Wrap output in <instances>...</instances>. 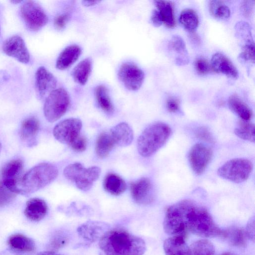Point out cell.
I'll return each mask as SVG.
<instances>
[{"mask_svg": "<svg viewBox=\"0 0 255 255\" xmlns=\"http://www.w3.org/2000/svg\"><path fill=\"white\" fill-rule=\"evenodd\" d=\"M99 247L105 255H143L146 250L142 239L121 229L106 232Z\"/></svg>", "mask_w": 255, "mask_h": 255, "instance_id": "obj_1", "label": "cell"}, {"mask_svg": "<svg viewBox=\"0 0 255 255\" xmlns=\"http://www.w3.org/2000/svg\"><path fill=\"white\" fill-rule=\"evenodd\" d=\"M183 201L184 221L187 231L197 236L211 238L225 236L207 210L190 200Z\"/></svg>", "mask_w": 255, "mask_h": 255, "instance_id": "obj_2", "label": "cell"}, {"mask_svg": "<svg viewBox=\"0 0 255 255\" xmlns=\"http://www.w3.org/2000/svg\"><path fill=\"white\" fill-rule=\"evenodd\" d=\"M171 129L165 123L156 122L147 126L140 134L137 142L139 154L144 157L151 156L166 142Z\"/></svg>", "mask_w": 255, "mask_h": 255, "instance_id": "obj_3", "label": "cell"}, {"mask_svg": "<svg viewBox=\"0 0 255 255\" xmlns=\"http://www.w3.org/2000/svg\"><path fill=\"white\" fill-rule=\"evenodd\" d=\"M58 174L56 166L49 163H41L30 169L22 177L20 193L34 192L54 181Z\"/></svg>", "mask_w": 255, "mask_h": 255, "instance_id": "obj_4", "label": "cell"}, {"mask_svg": "<svg viewBox=\"0 0 255 255\" xmlns=\"http://www.w3.org/2000/svg\"><path fill=\"white\" fill-rule=\"evenodd\" d=\"M101 169L98 166L85 168L82 164L76 162L68 165L64 170V175L73 182L79 189L86 191L90 190L94 182L99 177Z\"/></svg>", "mask_w": 255, "mask_h": 255, "instance_id": "obj_5", "label": "cell"}, {"mask_svg": "<svg viewBox=\"0 0 255 255\" xmlns=\"http://www.w3.org/2000/svg\"><path fill=\"white\" fill-rule=\"evenodd\" d=\"M70 104V97L63 88L55 89L46 97L43 112L46 120L53 123L59 119L67 111Z\"/></svg>", "mask_w": 255, "mask_h": 255, "instance_id": "obj_6", "label": "cell"}, {"mask_svg": "<svg viewBox=\"0 0 255 255\" xmlns=\"http://www.w3.org/2000/svg\"><path fill=\"white\" fill-rule=\"evenodd\" d=\"M253 169V164L250 160L236 158L228 161L219 167L217 174L221 178L239 183L249 177Z\"/></svg>", "mask_w": 255, "mask_h": 255, "instance_id": "obj_7", "label": "cell"}, {"mask_svg": "<svg viewBox=\"0 0 255 255\" xmlns=\"http://www.w3.org/2000/svg\"><path fill=\"white\" fill-rule=\"evenodd\" d=\"M163 228L165 232L169 235L184 238L188 231L184 221L181 201L167 209L163 221Z\"/></svg>", "mask_w": 255, "mask_h": 255, "instance_id": "obj_8", "label": "cell"}, {"mask_svg": "<svg viewBox=\"0 0 255 255\" xmlns=\"http://www.w3.org/2000/svg\"><path fill=\"white\" fill-rule=\"evenodd\" d=\"M20 15L27 28L32 31H37L48 22L46 13L36 2L25 1L20 6Z\"/></svg>", "mask_w": 255, "mask_h": 255, "instance_id": "obj_9", "label": "cell"}, {"mask_svg": "<svg viewBox=\"0 0 255 255\" xmlns=\"http://www.w3.org/2000/svg\"><path fill=\"white\" fill-rule=\"evenodd\" d=\"M82 127V122L78 119H65L55 126L53 135L60 142L70 146L81 136Z\"/></svg>", "mask_w": 255, "mask_h": 255, "instance_id": "obj_10", "label": "cell"}, {"mask_svg": "<svg viewBox=\"0 0 255 255\" xmlns=\"http://www.w3.org/2000/svg\"><path fill=\"white\" fill-rule=\"evenodd\" d=\"M118 76L127 89L131 91H136L142 84L144 74L135 64L128 62L121 65L118 70Z\"/></svg>", "mask_w": 255, "mask_h": 255, "instance_id": "obj_11", "label": "cell"}, {"mask_svg": "<svg viewBox=\"0 0 255 255\" xmlns=\"http://www.w3.org/2000/svg\"><path fill=\"white\" fill-rule=\"evenodd\" d=\"M212 155L211 148L202 143H196L191 147L188 158L195 174L200 175L204 172L211 160Z\"/></svg>", "mask_w": 255, "mask_h": 255, "instance_id": "obj_12", "label": "cell"}, {"mask_svg": "<svg viewBox=\"0 0 255 255\" xmlns=\"http://www.w3.org/2000/svg\"><path fill=\"white\" fill-rule=\"evenodd\" d=\"M22 170L23 163L20 159L7 162L1 170V183L15 194L20 193L19 185L22 177Z\"/></svg>", "mask_w": 255, "mask_h": 255, "instance_id": "obj_13", "label": "cell"}, {"mask_svg": "<svg viewBox=\"0 0 255 255\" xmlns=\"http://www.w3.org/2000/svg\"><path fill=\"white\" fill-rule=\"evenodd\" d=\"M2 50L7 55L22 63H27L30 55L23 39L19 35L11 36L5 40Z\"/></svg>", "mask_w": 255, "mask_h": 255, "instance_id": "obj_14", "label": "cell"}, {"mask_svg": "<svg viewBox=\"0 0 255 255\" xmlns=\"http://www.w3.org/2000/svg\"><path fill=\"white\" fill-rule=\"evenodd\" d=\"M130 192L134 201L141 205H147L154 199L152 184L147 178H141L130 184Z\"/></svg>", "mask_w": 255, "mask_h": 255, "instance_id": "obj_15", "label": "cell"}, {"mask_svg": "<svg viewBox=\"0 0 255 255\" xmlns=\"http://www.w3.org/2000/svg\"><path fill=\"white\" fill-rule=\"evenodd\" d=\"M57 82L54 76L44 67L38 68L35 73V88L40 98L48 95L55 90Z\"/></svg>", "mask_w": 255, "mask_h": 255, "instance_id": "obj_16", "label": "cell"}, {"mask_svg": "<svg viewBox=\"0 0 255 255\" xmlns=\"http://www.w3.org/2000/svg\"><path fill=\"white\" fill-rule=\"evenodd\" d=\"M108 230V225L105 223L89 221L79 227L77 232L84 240L94 242L100 240Z\"/></svg>", "mask_w": 255, "mask_h": 255, "instance_id": "obj_17", "label": "cell"}, {"mask_svg": "<svg viewBox=\"0 0 255 255\" xmlns=\"http://www.w3.org/2000/svg\"><path fill=\"white\" fill-rule=\"evenodd\" d=\"M211 66L212 70L217 73L236 79L238 77V70L236 67L223 54L218 52L214 54L211 59Z\"/></svg>", "mask_w": 255, "mask_h": 255, "instance_id": "obj_18", "label": "cell"}, {"mask_svg": "<svg viewBox=\"0 0 255 255\" xmlns=\"http://www.w3.org/2000/svg\"><path fill=\"white\" fill-rule=\"evenodd\" d=\"M47 209V204L43 200L33 198L27 201L24 213L31 221L38 222L44 218Z\"/></svg>", "mask_w": 255, "mask_h": 255, "instance_id": "obj_19", "label": "cell"}, {"mask_svg": "<svg viewBox=\"0 0 255 255\" xmlns=\"http://www.w3.org/2000/svg\"><path fill=\"white\" fill-rule=\"evenodd\" d=\"M111 134L115 144L127 146L130 144L133 133L132 128L126 123H121L113 127L110 130Z\"/></svg>", "mask_w": 255, "mask_h": 255, "instance_id": "obj_20", "label": "cell"}, {"mask_svg": "<svg viewBox=\"0 0 255 255\" xmlns=\"http://www.w3.org/2000/svg\"><path fill=\"white\" fill-rule=\"evenodd\" d=\"M81 54V49L77 45H71L66 47L57 58L56 68L60 70L67 69L78 60Z\"/></svg>", "mask_w": 255, "mask_h": 255, "instance_id": "obj_21", "label": "cell"}, {"mask_svg": "<svg viewBox=\"0 0 255 255\" xmlns=\"http://www.w3.org/2000/svg\"><path fill=\"white\" fill-rule=\"evenodd\" d=\"M163 249L165 255H191L190 247L181 237L172 236L167 239Z\"/></svg>", "mask_w": 255, "mask_h": 255, "instance_id": "obj_22", "label": "cell"}, {"mask_svg": "<svg viewBox=\"0 0 255 255\" xmlns=\"http://www.w3.org/2000/svg\"><path fill=\"white\" fill-rule=\"evenodd\" d=\"M92 67V60L88 57L80 61L72 70L71 75L78 84L85 85L90 75Z\"/></svg>", "mask_w": 255, "mask_h": 255, "instance_id": "obj_23", "label": "cell"}, {"mask_svg": "<svg viewBox=\"0 0 255 255\" xmlns=\"http://www.w3.org/2000/svg\"><path fill=\"white\" fill-rule=\"evenodd\" d=\"M105 190L113 195H119L125 191L127 184L119 175L109 173L105 177L103 182Z\"/></svg>", "mask_w": 255, "mask_h": 255, "instance_id": "obj_24", "label": "cell"}, {"mask_svg": "<svg viewBox=\"0 0 255 255\" xmlns=\"http://www.w3.org/2000/svg\"><path fill=\"white\" fill-rule=\"evenodd\" d=\"M230 109L243 121H249L252 117V111L249 107L237 95H233L228 100Z\"/></svg>", "mask_w": 255, "mask_h": 255, "instance_id": "obj_25", "label": "cell"}, {"mask_svg": "<svg viewBox=\"0 0 255 255\" xmlns=\"http://www.w3.org/2000/svg\"><path fill=\"white\" fill-rule=\"evenodd\" d=\"M39 129V123L35 117L25 119L22 123L20 128V136L25 141H32Z\"/></svg>", "mask_w": 255, "mask_h": 255, "instance_id": "obj_26", "label": "cell"}, {"mask_svg": "<svg viewBox=\"0 0 255 255\" xmlns=\"http://www.w3.org/2000/svg\"><path fill=\"white\" fill-rule=\"evenodd\" d=\"M7 243L11 248L21 252H30L35 248L34 241L21 234L11 235L8 238Z\"/></svg>", "mask_w": 255, "mask_h": 255, "instance_id": "obj_27", "label": "cell"}, {"mask_svg": "<svg viewBox=\"0 0 255 255\" xmlns=\"http://www.w3.org/2000/svg\"><path fill=\"white\" fill-rule=\"evenodd\" d=\"M155 4L157 7L162 18L163 23L169 28H173L175 25L173 4L166 0H155Z\"/></svg>", "mask_w": 255, "mask_h": 255, "instance_id": "obj_28", "label": "cell"}, {"mask_svg": "<svg viewBox=\"0 0 255 255\" xmlns=\"http://www.w3.org/2000/svg\"><path fill=\"white\" fill-rule=\"evenodd\" d=\"M115 145V143L110 133H101L96 143L95 149L97 156L100 158L107 157Z\"/></svg>", "mask_w": 255, "mask_h": 255, "instance_id": "obj_29", "label": "cell"}, {"mask_svg": "<svg viewBox=\"0 0 255 255\" xmlns=\"http://www.w3.org/2000/svg\"><path fill=\"white\" fill-rule=\"evenodd\" d=\"M95 94L97 102L101 109L108 114L113 113L114 108L107 88L103 85H99L96 88Z\"/></svg>", "mask_w": 255, "mask_h": 255, "instance_id": "obj_30", "label": "cell"}, {"mask_svg": "<svg viewBox=\"0 0 255 255\" xmlns=\"http://www.w3.org/2000/svg\"><path fill=\"white\" fill-rule=\"evenodd\" d=\"M179 21L183 27L187 30L193 32L198 27L199 18L196 11L191 8H186L182 11L179 17Z\"/></svg>", "mask_w": 255, "mask_h": 255, "instance_id": "obj_31", "label": "cell"}, {"mask_svg": "<svg viewBox=\"0 0 255 255\" xmlns=\"http://www.w3.org/2000/svg\"><path fill=\"white\" fill-rule=\"evenodd\" d=\"M234 132L240 138L251 142L255 141V125L249 121H240L235 128Z\"/></svg>", "mask_w": 255, "mask_h": 255, "instance_id": "obj_32", "label": "cell"}, {"mask_svg": "<svg viewBox=\"0 0 255 255\" xmlns=\"http://www.w3.org/2000/svg\"><path fill=\"white\" fill-rule=\"evenodd\" d=\"M191 255H214L215 248L209 241L205 239L198 240L190 248Z\"/></svg>", "mask_w": 255, "mask_h": 255, "instance_id": "obj_33", "label": "cell"}, {"mask_svg": "<svg viewBox=\"0 0 255 255\" xmlns=\"http://www.w3.org/2000/svg\"><path fill=\"white\" fill-rule=\"evenodd\" d=\"M209 11L211 15L219 19H227L230 16L229 8L221 1H210Z\"/></svg>", "mask_w": 255, "mask_h": 255, "instance_id": "obj_34", "label": "cell"}, {"mask_svg": "<svg viewBox=\"0 0 255 255\" xmlns=\"http://www.w3.org/2000/svg\"><path fill=\"white\" fill-rule=\"evenodd\" d=\"M68 235L63 232H58L56 233L52 238L49 248L51 251H56L64 247L68 243Z\"/></svg>", "mask_w": 255, "mask_h": 255, "instance_id": "obj_35", "label": "cell"}, {"mask_svg": "<svg viewBox=\"0 0 255 255\" xmlns=\"http://www.w3.org/2000/svg\"><path fill=\"white\" fill-rule=\"evenodd\" d=\"M241 57L246 61L254 63L255 45L252 39L246 41L242 47Z\"/></svg>", "mask_w": 255, "mask_h": 255, "instance_id": "obj_36", "label": "cell"}, {"mask_svg": "<svg viewBox=\"0 0 255 255\" xmlns=\"http://www.w3.org/2000/svg\"><path fill=\"white\" fill-rule=\"evenodd\" d=\"M228 236L232 244L235 246H241L245 244V233L241 229H234L228 233L225 232V236Z\"/></svg>", "mask_w": 255, "mask_h": 255, "instance_id": "obj_37", "label": "cell"}, {"mask_svg": "<svg viewBox=\"0 0 255 255\" xmlns=\"http://www.w3.org/2000/svg\"><path fill=\"white\" fill-rule=\"evenodd\" d=\"M169 46L171 49L178 53L185 54L187 53L184 41L179 36L175 35L172 37Z\"/></svg>", "mask_w": 255, "mask_h": 255, "instance_id": "obj_38", "label": "cell"}, {"mask_svg": "<svg viewBox=\"0 0 255 255\" xmlns=\"http://www.w3.org/2000/svg\"><path fill=\"white\" fill-rule=\"evenodd\" d=\"M15 197V193L7 189L1 183L0 184V206L10 202Z\"/></svg>", "mask_w": 255, "mask_h": 255, "instance_id": "obj_39", "label": "cell"}, {"mask_svg": "<svg viewBox=\"0 0 255 255\" xmlns=\"http://www.w3.org/2000/svg\"><path fill=\"white\" fill-rule=\"evenodd\" d=\"M195 67L197 72L201 75L207 74L211 70V64L208 61L203 58L196 59L195 62Z\"/></svg>", "mask_w": 255, "mask_h": 255, "instance_id": "obj_40", "label": "cell"}, {"mask_svg": "<svg viewBox=\"0 0 255 255\" xmlns=\"http://www.w3.org/2000/svg\"><path fill=\"white\" fill-rule=\"evenodd\" d=\"M70 18L68 13H64L56 16L54 20V27L58 30H61L65 27Z\"/></svg>", "mask_w": 255, "mask_h": 255, "instance_id": "obj_41", "label": "cell"}, {"mask_svg": "<svg viewBox=\"0 0 255 255\" xmlns=\"http://www.w3.org/2000/svg\"><path fill=\"white\" fill-rule=\"evenodd\" d=\"M86 146V139L81 135L70 146L74 150L78 152L84 151Z\"/></svg>", "mask_w": 255, "mask_h": 255, "instance_id": "obj_42", "label": "cell"}, {"mask_svg": "<svg viewBox=\"0 0 255 255\" xmlns=\"http://www.w3.org/2000/svg\"><path fill=\"white\" fill-rule=\"evenodd\" d=\"M196 133L197 137L202 140L210 142L213 141V137L211 132L204 127L199 128Z\"/></svg>", "mask_w": 255, "mask_h": 255, "instance_id": "obj_43", "label": "cell"}, {"mask_svg": "<svg viewBox=\"0 0 255 255\" xmlns=\"http://www.w3.org/2000/svg\"><path fill=\"white\" fill-rule=\"evenodd\" d=\"M166 107L170 112L175 113L179 109V102L176 99L170 98L167 101Z\"/></svg>", "mask_w": 255, "mask_h": 255, "instance_id": "obj_44", "label": "cell"}, {"mask_svg": "<svg viewBox=\"0 0 255 255\" xmlns=\"http://www.w3.org/2000/svg\"><path fill=\"white\" fill-rule=\"evenodd\" d=\"M151 21L155 27L160 26L163 23L161 16L157 10H153L151 13Z\"/></svg>", "mask_w": 255, "mask_h": 255, "instance_id": "obj_45", "label": "cell"}, {"mask_svg": "<svg viewBox=\"0 0 255 255\" xmlns=\"http://www.w3.org/2000/svg\"><path fill=\"white\" fill-rule=\"evenodd\" d=\"M246 234L251 240H255V220L252 218L248 222L247 226Z\"/></svg>", "mask_w": 255, "mask_h": 255, "instance_id": "obj_46", "label": "cell"}, {"mask_svg": "<svg viewBox=\"0 0 255 255\" xmlns=\"http://www.w3.org/2000/svg\"><path fill=\"white\" fill-rule=\"evenodd\" d=\"M253 8L252 1H244L242 6V11L246 15H249Z\"/></svg>", "mask_w": 255, "mask_h": 255, "instance_id": "obj_47", "label": "cell"}, {"mask_svg": "<svg viewBox=\"0 0 255 255\" xmlns=\"http://www.w3.org/2000/svg\"><path fill=\"white\" fill-rule=\"evenodd\" d=\"M100 2V1L98 0H83L82 1V3L85 6H91L97 4Z\"/></svg>", "mask_w": 255, "mask_h": 255, "instance_id": "obj_48", "label": "cell"}, {"mask_svg": "<svg viewBox=\"0 0 255 255\" xmlns=\"http://www.w3.org/2000/svg\"><path fill=\"white\" fill-rule=\"evenodd\" d=\"M221 255H235L233 253H232L227 252V253H225Z\"/></svg>", "mask_w": 255, "mask_h": 255, "instance_id": "obj_49", "label": "cell"}, {"mask_svg": "<svg viewBox=\"0 0 255 255\" xmlns=\"http://www.w3.org/2000/svg\"><path fill=\"white\" fill-rule=\"evenodd\" d=\"M11 2L12 3H14L15 4H17V3H20L21 2V0H12L11 1Z\"/></svg>", "mask_w": 255, "mask_h": 255, "instance_id": "obj_50", "label": "cell"}, {"mask_svg": "<svg viewBox=\"0 0 255 255\" xmlns=\"http://www.w3.org/2000/svg\"><path fill=\"white\" fill-rule=\"evenodd\" d=\"M1 148V143L0 142V151Z\"/></svg>", "mask_w": 255, "mask_h": 255, "instance_id": "obj_51", "label": "cell"}, {"mask_svg": "<svg viewBox=\"0 0 255 255\" xmlns=\"http://www.w3.org/2000/svg\"></svg>", "mask_w": 255, "mask_h": 255, "instance_id": "obj_52", "label": "cell"}]
</instances>
